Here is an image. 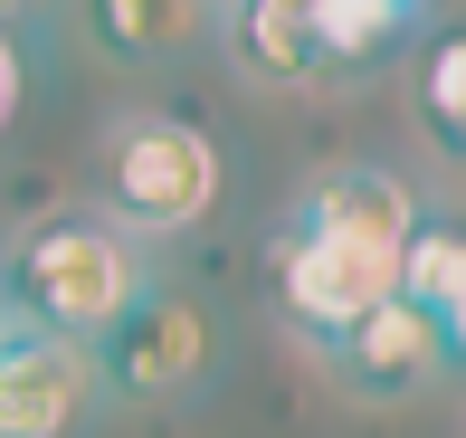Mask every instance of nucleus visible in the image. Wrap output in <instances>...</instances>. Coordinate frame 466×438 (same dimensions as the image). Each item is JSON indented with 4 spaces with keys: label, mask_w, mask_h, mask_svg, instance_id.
<instances>
[{
    "label": "nucleus",
    "mask_w": 466,
    "mask_h": 438,
    "mask_svg": "<svg viewBox=\"0 0 466 438\" xmlns=\"http://www.w3.org/2000/svg\"><path fill=\"white\" fill-rule=\"evenodd\" d=\"M57 0H0V38H19V29H38Z\"/></svg>",
    "instance_id": "4468645a"
},
{
    "label": "nucleus",
    "mask_w": 466,
    "mask_h": 438,
    "mask_svg": "<svg viewBox=\"0 0 466 438\" xmlns=\"http://www.w3.org/2000/svg\"><path fill=\"white\" fill-rule=\"evenodd\" d=\"M410 115H419V134H429L448 162H466V19H457V29H419Z\"/></svg>",
    "instance_id": "f8f14e48"
},
{
    "label": "nucleus",
    "mask_w": 466,
    "mask_h": 438,
    "mask_svg": "<svg viewBox=\"0 0 466 438\" xmlns=\"http://www.w3.org/2000/svg\"><path fill=\"white\" fill-rule=\"evenodd\" d=\"M400 305H419L438 352L466 362V229L457 219H419L400 239Z\"/></svg>",
    "instance_id": "1a4fd4ad"
},
{
    "label": "nucleus",
    "mask_w": 466,
    "mask_h": 438,
    "mask_svg": "<svg viewBox=\"0 0 466 438\" xmlns=\"http://www.w3.org/2000/svg\"><path fill=\"white\" fill-rule=\"evenodd\" d=\"M314 19V48H324V76H352L371 57H390L400 38H419L429 0H305Z\"/></svg>",
    "instance_id": "9b49d317"
},
{
    "label": "nucleus",
    "mask_w": 466,
    "mask_h": 438,
    "mask_svg": "<svg viewBox=\"0 0 466 438\" xmlns=\"http://www.w3.org/2000/svg\"><path fill=\"white\" fill-rule=\"evenodd\" d=\"M380 296H400V258H390V248L333 239V229H286V248H277V305H286V324L305 333L314 352H333Z\"/></svg>",
    "instance_id": "20e7f679"
},
{
    "label": "nucleus",
    "mask_w": 466,
    "mask_h": 438,
    "mask_svg": "<svg viewBox=\"0 0 466 438\" xmlns=\"http://www.w3.org/2000/svg\"><path fill=\"white\" fill-rule=\"evenodd\" d=\"M143 277L153 267H143V248L115 219L48 210L38 229H19L10 258H0V315L29 324V333H57V343H96L143 296Z\"/></svg>",
    "instance_id": "f257e3e1"
},
{
    "label": "nucleus",
    "mask_w": 466,
    "mask_h": 438,
    "mask_svg": "<svg viewBox=\"0 0 466 438\" xmlns=\"http://www.w3.org/2000/svg\"><path fill=\"white\" fill-rule=\"evenodd\" d=\"M333 372L352 382V401H419V391L448 372V352H438V333L419 305H400V296H380L362 324L333 343Z\"/></svg>",
    "instance_id": "423d86ee"
},
{
    "label": "nucleus",
    "mask_w": 466,
    "mask_h": 438,
    "mask_svg": "<svg viewBox=\"0 0 466 438\" xmlns=\"http://www.w3.org/2000/svg\"><path fill=\"white\" fill-rule=\"evenodd\" d=\"M19 106H29V48H19V38H0V134L19 124Z\"/></svg>",
    "instance_id": "ddd939ff"
},
{
    "label": "nucleus",
    "mask_w": 466,
    "mask_h": 438,
    "mask_svg": "<svg viewBox=\"0 0 466 438\" xmlns=\"http://www.w3.org/2000/svg\"><path fill=\"white\" fill-rule=\"evenodd\" d=\"M76 29L115 67H172L200 38H219V0H76Z\"/></svg>",
    "instance_id": "0eeeda50"
},
{
    "label": "nucleus",
    "mask_w": 466,
    "mask_h": 438,
    "mask_svg": "<svg viewBox=\"0 0 466 438\" xmlns=\"http://www.w3.org/2000/svg\"><path fill=\"white\" fill-rule=\"evenodd\" d=\"M286 229H333V239H362V248H390L419 229V191L400 172H380V162H343V172H324L305 200H295Z\"/></svg>",
    "instance_id": "6e6552de"
},
{
    "label": "nucleus",
    "mask_w": 466,
    "mask_h": 438,
    "mask_svg": "<svg viewBox=\"0 0 466 438\" xmlns=\"http://www.w3.org/2000/svg\"><path fill=\"white\" fill-rule=\"evenodd\" d=\"M105 401L86 343H57L0 315V438H76L86 410Z\"/></svg>",
    "instance_id": "39448f33"
},
{
    "label": "nucleus",
    "mask_w": 466,
    "mask_h": 438,
    "mask_svg": "<svg viewBox=\"0 0 466 438\" xmlns=\"http://www.w3.org/2000/svg\"><path fill=\"white\" fill-rule=\"evenodd\" d=\"M86 362H96L105 401H181V391H200V372L219 362V324H209V305L190 296V286L143 277V296L86 343Z\"/></svg>",
    "instance_id": "7ed1b4c3"
},
{
    "label": "nucleus",
    "mask_w": 466,
    "mask_h": 438,
    "mask_svg": "<svg viewBox=\"0 0 466 438\" xmlns=\"http://www.w3.org/2000/svg\"><path fill=\"white\" fill-rule=\"evenodd\" d=\"M96 219H115L124 239H181L219 210V143L181 115H115L96 134Z\"/></svg>",
    "instance_id": "f03ea898"
},
{
    "label": "nucleus",
    "mask_w": 466,
    "mask_h": 438,
    "mask_svg": "<svg viewBox=\"0 0 466 438\" xmlns=\"http://www.w3.org/2000/svg\"><path fill=\"white\" fill-rule=\"evenodd\" d=\"M219 38H228V57H238L248 76H267V87H314V76H324L305 0H219Z\"/></svg>",
    "instance_id": "9d476101"
}]
</instances>
